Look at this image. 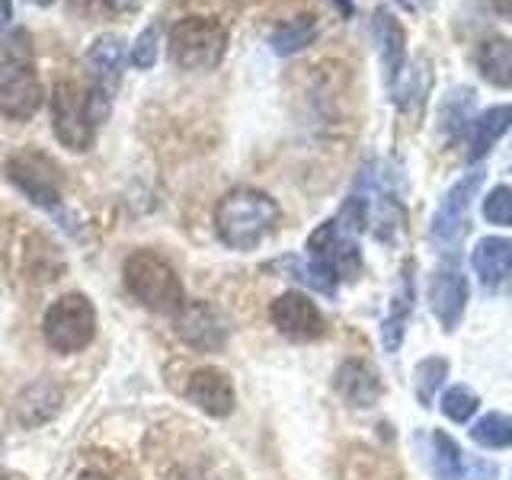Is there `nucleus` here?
I'll return each instance as SVG.
<instances>
[{
  "mask_svg": "<svg viewBox=\"0 0 512 480\" xmlns=\"http://www.w3.org/2000/svg\"><path fill=\"white\" fill-rule=\"evenodd\" d=\"M125 292L132 295L144 311L151 314H176L186 301L183 279L176 276L167 256L157 250H132L122 263Z\"/></svg>",
  "mask_w": 512,
  "mask_h": 480,
  "instance_id": "3",
  "label": "nucleus"
},
{
  "mask_svg": "<svg viewBox=\"0 0 512 480\" xmlns=\"http://www.w3.org/2000/svg\"><path fill=\"white\" fill-rule=\"evenodd\" d=\"M484 186V170L464 173L461 180L445 192V199L439 202L436 215L429 221V244L439 253H455L458 244L468 234L471 224V205L477 199V189Z\"/></svg>",
  "mask_w": 512,
  "mask_h": 480,
  "instance_id": "6",
  "label": "nucleus"
},
{
  "mask_svg": "<svg viewBox=\"0 0 512 480\" xmlns=\"http://www.w3.org/2000/svg\"><path fill=\"white\" fill-rule=\"evenodd\" d=\"M448 372H452V365H448L445 356H426V359L416 362V368H413V391H416V400H420V407H429L432 400H436V394L445 384Z\"/></svg>",
  "mask_w": 512,
  "mask_h": 480,
  "instance_id": "24",
  "label": "nucleus"
},
{
  "mask_svg": "<svg viewBox=\"0 0 512 480\" xmlns=\"http://www.w3.org/2000/svg\"><path fill=\"white\" fill-rule=\"evenodd\" d=\"M500 10L509 16V20H512V0H500Z\"/></svg>",
  "mask_w": 512,
  "mask_h": 480,
  "instance_id": "36",
  "label": "nucleus"
},
{
  "mask_svg": "<svg viewBox=\"0 0 512 480\" xmlns=\"http://www.w3.org/2000/svg\"><path fill=\"white\" fill-rule=\"evenodd\" d=\"M157 58H160V26L151 23L135 36V45H132V52H128V61H132V68H138V71H151L157 64Z\"/></svg>",
  "mask_w": 512,
  "mask_h": 480,
  "instance_id": "29",
  "label": "nucleus"
},
{
  "mask_svg": "<svg viewBox=\"0 0 512 480\" xmlns=\"http://www.w3.org/2000/svg\"><path fill=\"white\" fill-rule=\"evenodd\" d=\"M429 471H432V480H461L464 477L461 445L448 436L445 429L429 432Z\"/></svg>",
  "mask_w": 512,
  "mask_h": 480,
  "instance_id": "22",
  "label": "nucleus"
},
{
  "mask_svg": "<svg viewBox=\"0 0 512 480\" xmlns=\"http://www.w3.org/2000/svg\"><path fill=\"white\" fill-rule=\"evenodd\" d=\"M480 215L487 224H500V228H512V186H493L487 192Z\"/></svg>",
  "mask_w": 512,
  "mask_h": 480,
  "instance_id": "30",
  "label": "nucleus"
},
{
  "mask_svg": "<svg viewBox=\"0 0 512 480\" xmlns=\"http://www.w3.org/2000/svg\"><path fill=\"white\" fill-rule=\"evenodd\" d=\"M74 480H109V477L100 474V471H84V474H77Z\"/></svg>",
  "mask_w": 512,
  "mask_h": 480,
  "instance_id": "35",
  "label": "nucleus"
},
{
  "mask_svg": "<svg viewBox=\"0 0 512 480\" xmlns=\"http://www.w3.org/2000/svg\"><path fill=\"white\" fill-rule=\"evenodd\" d=\"M10 16H13V0H0V32L10 26Z\"/></svg>",
  "mask_w": 512,
  "mask_h": 480,
  "instance_id": "33",
  "label": "nucleus"
},
{
  "mask_svg": "<svg viewBox=\"0 0 512 480\" xmlns=\"http://www.w3.org/2000/svg\"><path fill=\"white\" fill-rule=\"evenodd\" d=\"M439 122H442L445 132H452V135H458L464 125L474 122L471 119V90L468 87H458V90H452L445 96V103L439 109Z\"/></svg>",
  "mask_w": 512,
  "mask_h": 480,
  "instance_id": "28",
  "label": "nucleus"
},
{
  "mask_svg": "<svg viewBox=\"0 0 512 480\" xmlns=\"http://www.w3.org/2000/svg\"><path fill=\"white\" fill-rule=\"evenodd\" d=\"M314 39H317V20H314V16H295V20H288V23L272 29L269 48L285 58V55L301 52V48H308Z\"/></svg>",
  "mask_w": 512,
  "mask_h": 480,
  "instance_id": "23",
  "label": "nucleus"
},
{
  "mask_svg": "<svg viewBox=\"0 0 512 480\" xmlns=\"http://www.w3.org/2000/svg\"><path fill=\"white\" fill-rule=\"evenodd\" d=\"M96 327H100L96 308L84 292H68V295L55 298L42 317L45 346L58 352V356L84 352L96 340Z\"/></svg>",
  "mask_w": 512,
  "mask_h": 480,
  "instance_id": "5",
  "label": "nucleus"
},
{
  "mask_svg": "<svg viewBox=\"0 0 512 480\" xmlns=\"http://www.w3.org/2000/svg\"><path fill=\"white\" fill-rule=\"evenodd\" d=\"M266 269L269 272H285L288 279H298L301 285L314 288V292H320V295H330V298L336 295V285L308 260V256H282V260L269 263Z\"/></svg>",
  "mask_w": 512,
  "mask_h": 480,
  "instance_id": "25",
  "label": "nucleus"
},
{
  "mask_svg": "<svg viewBox=\"0 0 512 480\" xmlns=\"http://www.w3.org/2000/svg\"><path fill=\"white\" fill-rule=\"evenodd\" d=\"M471 480H500V468L484 458H477L474 461V468H471Z\"/></svg>",
  "mask_w": 512,
  "mask_h": 480,
  "instance_id": "31",
  "label": "nucleus"
},
{
  "mask_svg": "<svg viewBox=\"0 0 512 480\" xmlns=\"http://www.w3.org/2000/svg\"><path fill=\"white\" fill-rule=\"evenodd\" d=\"M103 7H109V10H132L138 0H100Z\"/></svg>",
  "mask_w": 512,
  "mask_h": 480,
  "instance_id": "34",
  "label": "nucleus"
},
{
  "mask_svg": "<svg viewBox=\"0 0 512 480\" xmlns=\"http://www.w3.org/2000/svg\"><path fill=\"white\" fill-rule=\"evenodd\" d=\"M64 407V391L52 378H36L13 397V420L23 429H39L48 426Z\"/></svg>",
  "mask_w": 512,
  "mask_h": 480,
  "instance_id": "15",
  "label": "nucleus"
},
{
  "mask_svg": "<svg viewBox=\"0 0 512 480\" xmlns=\"http://www.w3.org/2000/svg\"><path fill=\"white\" fill-rule=\"evenodd\" d=\"M279 221V202L263 189L234 186L215 205V234L231 250H256Z\"/></svg>",
  "mask_w": 512,
  "mask_h": 480,
  "instance_id": "1",
  "label": "nucleus"
},
{
  "mask_svg": "<svg viewBox=\"0 0 512 480\" xmlns=\"http://www.w3.org/2000/svg\"><path fill=\"white\" fill-rule=\"evenodd\" d=\"M471 266L484 288L503 285L512 276V240L509 237H480L471 253Z\"/></svg>",
  "mask_w": 512,
  "mask_h": 480,
  "instance_id": "19",
  "label": "nucleus"
},
{
  "mask_svg": "<svg viewBox=\"0 0 512 480\" xmlns=\"http://www.w3.org/2000/svg\"><path fill=\"white\" fill-rule=\"evenodd\" d=\"M45 103L36 71V52L26 29H10L0 45V116L13 122L32 119Z\"/></svg>",
  "mask_w": 512,
  "mask_h": 480,
  "instance_id": "2",
  "label": "nucleus"
},
{
  "mask_svg": "<svg viewBox=\"0 0 512 480\" xmlns=\"http://www.w3.org/2000/svg\"><path fill=\"white\" fill-rule=\"evenodd\" d=\"M413 263L404 266V276H400V285L391 298V308L381 320V346L384 352H397L404 346V336H407V324H410V314H413V304H416V279H413Z\"/></svg>",
  "mask_w": 512,
  "mask_h": 480,
  "instance_id": "18",
  "label": "nucleus"
},
{
  "mask_svg": "<svg viewBox=\"0 0 512 480\" xmlns=\"http://www.w3.org/2000/svg\"><path fill=\"white\" fill-rule=\"evenodd\" d=\"M269 320L285 340L292 343H314L327 333V317L317 308V301L308 298L298 288L282 292L276 301L269 304Z\"/></svg>",
  "mask_w": 512,
  "mask_h": 480,
  "instance_id": "11",
  "label": "nucleus"
},
{
  "mask_svg": "<svg viewBox=\"0 0 512 480\" xmlns=\"http://www.w3.org/2000/svg\"><path fill=\"white\" fill-rule=\"evenodd\" d=\"M372 32H375L384 84L394 87L400 80V74L407 71V32L394 20V13L384 10V7L375 10V16H372Z\"/></svg>",
  "mask_w": 512,
  "mask_h": 480,
  "instance_id": "16",
  "label": "nucleus"
},
{
  "mask_svg": "<svg viewBox=\"0 0 512 480\" xmlns=\"http://www.w3.org/2000/svg\"><path fill=\"white\" fill-rule=\"evenodd\" d=\"M308 260L340 288L343 282H356L362 272V253L356 234H349L336 218L324 221L308 237Z\"/></svg>",
  "mask_w": 512,
  "mask_h": 480,
  "instance_id": "7",
  "label": "nucleus"
},
{
  "mask_svg": "<svg viewBox=\"0 0 512 480\" xmlns=\"http://www.w3.org/2000/svg\"><path fill=\"white\" fill-rule=\"evenodd\" d=\"M228 52V29L212 16H183L167 32V55L180 71H212Z\"/></svg>",
  "mask_w": 512,
  "mask_h": 480,
  "instance_id": "4",
  "label": "nucleus"
},
{
  "mask_svg": "<svg viewBox=\"0 0 512 480\" xmlns=\"http://www.w3.org/2000/svg\"><path fill=\"white\" fill-rule=\"evenodd\" d=\"M471 439L480 448H490V452L512 448V416H506V413H484L471 426Z\"/></svg>",
  "mask_w": 512,
  "mask_h": 480,
  "instance_id": "26",
  "label": "nucleus"
},
{
  "mask_svg": "<svg viewBox=\"0 0 512 480\" xmlns=\"http://www.w3.org/2000/svg\"><path fill=\"white\" fill-rule=\"evenodd\" d=\"M52 132L68 151L80 154L90 151L96 141V125L87 106V84L77 80H61L52 93Z\"/></svg>",
  "mask_w": 512,
  "mask_h": 480,
  "instance_id": "9",
  "label": "nucleus"
},
{
  "mask_svg": "<svg viewBox=\"0 0 512 480\" xmlns=\"http://www.w3.org/2000/svg\"><path fill=\"white\" fill-rule=\"evenodd\" d=\"M7 180L20 189L32 205H39L52 215L61 212V199H64L61 196V170L48 154H42L36 148L16 151L7 160Z\"/></svg>",
  "mask_w": 512,
  "mask_h": 480,
  "instance_id": "8",
  "label": "nucleus"
},
{
  "mask_svg": "<svg viewBox=\"0 0 512 480\" xmlns=\"http://www.w3.org/2000/svg\"><path fill=\"white\" fill-rule=\"evenodd\" d=\"M122 64H125V42L116 32H103L87 48V87L116 100V90L122 84Z\"/></svg>",
  "mask_w": 512,
  "mask_h": 480,
  "instance_id": "14",
  "label": "nucleus"
},
{
  "mask_svg": "<svg viewBox=\"0 0 512 480\" xmlns=\"http://www.w3.org/2000/svg\"><path fill=\"white\" fill-rule=\"evenodd\" d=\"M333 391L346 400V407L368 410L381 397V375L365 359H346L333 372Z\"/></svg>",
  "mask_w": 512,
  "mask_h": 480,
  "instance_id": "17",
  "label": "nucleus"
},
{
  "mask_svg": "<svg viewBox=\"0 0 512 480\" xmlns=\"http://www.w3.org/2000/svg\"><path fill=\"white\" fill-rule=\"evenodd\" d=\"M509 128H512V103L490 106L487 112H480V116L474 119V128H471V148H468L471 164L480 157H487Z\"/></svg>",
  "mask_w": 512,
  "mask_h": 480,
  "instance_id": "20",
  "label": "nucleus"
},
{
  "mask_svg": "<svg viewBox=\"0 0 512 480\" xmlns=\"http://www.w3.org/2000/svg\"><path fill=\"white\" fill-rule=\"evenodd\" d=\"M397 4L404 10H410V13H426V10L436 7V0H397Z\"/></svg>",
  "mask_w": 512,
  "mask_h": 480,
  "instance_id": "32",
  "label": "nucleus"
},
{
  "mask_svg": "<svg viewBox=\"0 0 512 480\" xmlns=\"http://www.w3.org/2000/svg\"><path fill=\"white\" fill-rule=\"evenodd\" d=\"M183 394L192 407L202 410L205 416H212V420H224V416H231L237 407V391H234L231 375L215 365L196 368V372L186 378Z\"/></svg>",
  "mask_w": 512,
  "mask_h": 480,
  "instance_id": "13",
  "label": "nucleus"
},
{
  "mask_svg": "<svg viewBox=\"0 0 512 480\" xmlns=\"http://www.w3.org/2000/svg\"><path fill=\"white\" fill-rule=\"evenodd\" d=\"M426 298H429L432 317L439 320V327L445 333H452L461 324L464 308H468V298H471L468 276H464L458 266H439L429 276Z\"/></svg>",
  "mask_w": 512,
  "mask_h": 480,
  "instance_id": "12",
  "label": "nucleus"
},
{
  "mask_svg": "<svg viewBox=\"0 0 512 480\" xmlns=\"http://www.w3.org/2000/svg\"><path fill=\"white\" fill-rule=\"evenodd\" d=\"M477 71L493 87H512V39L490 36L477 48Z\"/></svg>",
  "mask_w": 512,
  "mask_h": 480,
  "instance_id": "21",
  "label": "nucleus"
},
{
  "mask_svg": "<svg viewBox=\"0 0 512 480\" xmlns=\"http://www.w3.org/2000/svg\"><path fill=\"white\" fill-rule=\"evenodd\" d=\"M477 407H480V397L468 388V384H452V388L442 394V404H439L442 416L452 423H468L477 413Z\"/></svg>",
  "mask_w": 512,
  "mask_h": 480,
  "instance_id": "27",
  "label": "nucleus"
},
{
  "mask_svg": "<svg viewBox=\"0 0 512 480\" xmlns=\"http://www.w3.org/2000/svg\"><path fill=\"white\" fill-rule=\"evenodd\" d=\"M173 333L196 352H221L228 346V317L212 301H183V308L173 314Z\"/></svg>",
  "mask_w": 512,
  "mask_h": 480,
  "instance_id": "10",
  "label": "nucleus"
},
{
  "mask_svg": "<svg viewBox=\"0 0 512 480\" xmlns=\"http://www.w3.org/2000/svg\"><path fill=\"white\" fill-rule=\"evenodd\" d=\"M29 4H36V7H52L55 0H29Z\"/></svg>",
  "mask_w": 512,
  "mask_h": 480,
  "instance_id": "37",
  "label": "nucleus"
}]
</instances>
